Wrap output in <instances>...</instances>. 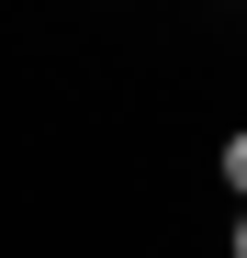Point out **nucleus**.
Masks as SVG:
<instances>
[{"label":"nucleus","mask_w":247,"mask_h":258,"mask_svg":"<svg viewBox=\"0 0 247 258\" xmlns=\"http://www.w3.org/2000/svg\"><path fill=\"white\" fill-rule=\"evenodd\" d=\"M214 168H225V191L247 202V123H236V135H225V157H214Z\"/></svg>","instance_id":"f257e3e1"},{"label":"nucleus","mask_w":247,"mask_h":258,"mask_svg":"<svg viewBox=\"0 0 247 258\" xmlns=\"http://www.w3.org/2000/svg\"><path fill=\"white\" fill-rule=\"evenodd\" d=\"M225 258H247V202H236V236H225Z\"/></svg>","instance_id":"f03ea898"}]
</instances>
